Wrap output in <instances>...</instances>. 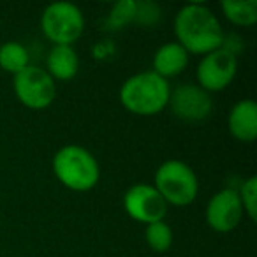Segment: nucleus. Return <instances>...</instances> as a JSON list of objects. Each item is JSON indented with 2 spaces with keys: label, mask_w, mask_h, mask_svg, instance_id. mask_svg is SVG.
Here are the masks:
<instances>
[{
  "label": "nucleus",
  "mask_w": 257,
  "mask_h": 257,
  "mask_svg": "<svg viewBox=\"0 0 257 257\" xmlns=\"http://www.w3.org/2000/svg\"><path fill=\"white\" fill-rule=\"evenodd\" d=\"M236 71H238L236 55L222 46L201 58L196 71L197 85L203 90H206L208 93L220 92L231 85Z\"/></svg>",
  "instance_id": "7"
},
{
  "label": "nucleus",
  "mask_w": 257,
  "mask_h": 257,
  "mask_svg": "<svg viewBox=\"0 0 257 257\" xmlns=\"http://www.w3.org/2000/svg\"><path fill=\"white\" fill-rule=\"evenodd\" d=\"M48 74L53 79L67 81L78 74L79 57L72 46H53L46 58Z\"/></svg>",
  "instance_id": "13"
},
{
  "label": "nucleus",
  "mask_w": 257,
  "mask_h": 257,
  "mask_svg": "<svg viewBox=\"0 0 257 257\" xmlns=\"http://www.w3.org/2000/svg\"><path fill=\"white\" fill-rule=\"evenodd\" d=\"M168 106L180 120L201 121L210 116L213 102L210 93L201 88L197 83H183L171 90Z\"/></svg>",
  "instance_id": "9"
},
{
  "label": "nucleus",
  "mask_w": 257,
  "mask_h": 257,
  "mask_svg": "<svg viewBox=\"0 0 257 257\" xmlns=\"http://www.w3.org/2000/svg\"><path fill=\"white\" fill-rule=\"evenodd\" d=\"M145 239L154 252H168L173 245V231L164 220L148 224L145 229Z\"/></svg>",
  "instance_id": "16"
},
{
  "label": "nucleus",
  "mask_w": 257,
  "mask_h": 257,
  "mask_svg": "<svg viewBox=\"0 0 257 257\" xmlns=\"http://www.w3.org/2000/svg\"><path fill=\"white\" fill-rule=\"evenodd\" d=\"M243 217V206L238 190L224 189L217 192L206 206V222L213 231L229 232L236 229Z\"/></svg>",
  "instance_id": "10"
},
{
  "label": "nucleus",
  "mask_w": 257,
  "mask_h": 257,
  "mask_svg": "<svg viewBox=\"0 0 257 257\" xmlns=\"http://www.w3.org/2000/svg\"><path fill=\"white\" fill-rule=\"evenodd\" d=\"M13 86L20 102L30 109H44L57 95L55 79L37 65H29L15 74Z\"/></svg>",
  "instance_id": "6"
},
{
  "label": "nucleus",
  "mask_w": 257,
  "mask_h": 257,
  "mask_svg": "<svg viewBox=\"0 0 257 257\" xmlns=\"http://www.w3.org/2000/svg\"><path fill=\"white\" fill-rule=\"evenodd\" d=\"M123 208L128 217L147 225L164 220L168 213V203L164 197L148 183H136L131 187L123 196Z\"/></svg>",
  "instance_id": "8"
},
{
  "label": "nucleus",
  "mask_w": 257,
  "mask_h": 257,
  "mask_svg": "<svg viewBox=\"0 0 257 257\" xmlns=\"http://www.w3.org/2000/svg\"><path fill=\"white\" fill-rule=\"evenodd\" d=\"M30 55L23 44L16 41H9L0 46V67L11 74H18L25 67H29Z\"/></svg>",
  "instance_id": "15"
},
{
  "label": "nucleus",
  "mask_w": 257,
  "mask_h": 257,
  "mask_svg": "<svg viewBox=\"0 0 257 257\" xmlns=\"http://www.w3.org/2000/svg\"><path fill=\"white\" fill-rule=\"evenodd\" d=\"M53 173L60 183L76 192L93 189L100 176L95 157L86 148L78 145H67L55 154Z\"/></svg>",
  "instance_id": "3"
},
{
  "label": "nucleus",
  "mask_w": 257,
  "mask_h": 257,
  "mask_svg": "<svg viewBox=\"0 0 257 257\" xmlns=\"http://www.w3.org/2000/svg\"><path fill=\"white\" fill-rule=\"evenodd\" d=\"M155 189L168 204L187 206L197 196L199 183L189 164L182 161H166L155 173Z\"/></svg>",
  "instance_id": "4"
},
{
  "label": "nucleus",
  "mask_w": 257,
  "mask_h": 257,
  "mask_svg": "<svg viewBox=\"0 0 257 257\" xmlns=\"http://www.w3.org/2000/svg\"><path fill=\"white\" fill-rule=\"evenodd\" d=\"M85 16L71 2H53L41 16V30L55 46H71L81 37Z\"/></svg>",
  "instance_id": "5"
},
{
  "label": "nucleus",
  "mask_w": 257,
  "mask_h": 257,
  "mask_svg": "<svg viewBox=\"0 0 257 257\" xmlns=\"http://www.w3.org/2000/svg\"><path fill=\"white\" fill-rule=\"evenodd\" d=\"M187 65H189V53L185 48H182L178 43H166L155 51L152 71L161 78L168 79L182 74Z\"/></svg>",
  "instance_id": "12"
},
{
  "label": "nucleus",
  "mask_w": 257,
  "mask_h": 257,
  "mask_svg": "<svg viewBox=\"0 0 257 257\" xmlns=\"http://www.w3.org/2000/svg\"><path fill=\"white\" fill-rule=\"evenodd\" d=\"M239 201H241L243 211L250 217V220L257 218V178L250 176L243 182L241 189L238 192Z\"/></svg>",
  "instance_id": "17"
},
{
  "label": "nucleus",
  "mask_w": 257,
  "mask_h": 257,
  "mask_svg": "<svg viewBox=\"0 0 257 257\" xmlns=\"http://www.w3.org/2000/svg\"><path fill=\"white\" fill-rule=\"evenodd\" d=\"M222 13L231 23L239 27H252L257 22V0H224Z\"/></svg>",
  "instance_id": "14"
},
{
  "label": "nucleus",
  "mask_w": 257,
  "mask_h": 257,
  "mask_svg": "<svg viewBox=\"0 0 257 257\" xmlns=\"http://www.w3.org/2000/svg\"><path fill=\"white\" fill-rule=\"evenodd\" d=\"M161 18V9L154 2H136V16H134V22L141 23V25H154L157 20Z\"/></svg>",
  "instance_id": "18"
},
{
  "label": "nucleus",
  "mask_w": 257,
  "mask_h": 257,
  "mask_svg": "<svg viewBox=\"0 0 257 257\" xmlns=\"http://www.w3.org/2000/svg\"><path fill=\"white\" fill-rule=\"evenodd\" d=\"M171 86L168 79L154 71H143L131 76L120 88V100L127 111L140 116H154L169 102Z\"/></svg>",
  "instance_id": "2"
},
{
  "label": "nucleus",
  "mask_w": 257,
  "mask_h": 257,
  "mask_svg": "<svg viewBox=\"0 0 257 257\" xmlns=\"http://www.w3.org/2000/svg\"><path fill=\"white\" fill-rule=\"evenodd\" d=\"M136 16V2L134 0H123L114 4L113 11H111V22L114 25H127L128 22H134Z\"/></svg>",
  "instance_id": "19"
},
{
  "label": "nucleus",
  "mask_w": 257,
  "mask_h": 257,
  "mask_svg": "<svg viewBox=\"0 0 257 257\" xmlns=\"http://www.w3.org/2000/svg\"><path fill=\"white\" fill-rule=\"evenodd\" d=\"M176 43L187 53L208 55L224 46V32L220 22L203 4H187L175 16Z\"/></svg>",
  "instance_id": "1"
},
{
  "label": "nucleus",
  "mask_w": 257,
  "mask_h": 257,
  "mask_svg": "<svg viewBox=\"0 0 257 257\" xmlns=\"http://www.w3.org/2000/svg\"><path fill=\"white\" fill-rule=\"evenodd\" d=\"M229 131L238 141L252 143L257 138V104L252 99L239 100L229 113Z\"/></svg>",
  "instance_id": "11"
}]
</instances>
